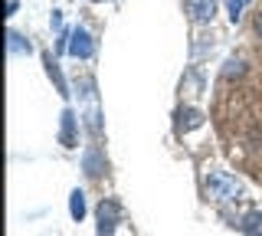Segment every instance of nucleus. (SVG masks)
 I'll list each match as a JSON object with an SVG mask.
<instances>
[{"mask_svg":"<svg viewBox=\"0 0 262 236\" xmlns=\"http://www.w3.org/2000/svg\"><path fill=\"white\" fill-rule=\"evenodd\" d=\"M184 13L196 27H207L216 17V0H184Z\"/></svg>","mask_w":262,"mask_h":236,"instance_id":"39448f33","label":"nucleus"},{"mask_svg":"<svg viewBox=\"0 0 262 236\" xmlns=\"http://www.w3.org/2000/svg\"><path fill=\"white\" fill-rule=\"evenodd\" d=\"M16 13V0H7V17H13Z\"/></svg>","mask_w":262,"mask_h":236,"instance_id":"dca6fc26","label":"nucleus"},{"mask_svg":"<svg viewBox=\"0 0 262 236\" xmlns=\"http://www.w3.org/2000/svg\"><path fill=\"white\" fill-rule=\"evenodd\" d=\"M252 30H256V36L262 39V10L256 13V17H252Z\"/></svg>","mask_w":262,"mask_h":236,"instance_id":"4468645a","label":"nucleus"},{"mask_svg":"<svg viewBox=\"0 0 262 236\" xmlns=\"http://www.w3.org/2000/svg\"><path fill=\"white\" fill-rule=\"evenodd\" d=\"M43 66H46V76L56 82V92L62 95V99H69V82H66V76H62V69H59V62L53 59L49 53H43Z\"/></svg>","mask_w":262,"mask_h":236,"instance_id":"0eeeda50","label":"nucleus"},{"mask_svg":"<svg viewBox=\"0 0 262 236\" xmlns=\"http://www.w3.org/2000/svg\"><path fill=\"white\" fill-rule=\"evenodd\" d=\"M59 144L62 148H79V118H76V109H69V105L59 115Z\"/></svg>","mask_w":262,"mask_h":236,"instance_id":"20e7f679","label":"nucleus"},{"mask_svg":"<svg viewBox=\"0 0 262 236\" xmlns=\"http://www.w3.org/2000/svg\"><path fill=\"white\" fill-rule=\"evenodd\" d=\"M69 56L72 59H92L95 56V39L85 27H72V36H69Z\"/></svg>","mask_w":262,"mask_h":236,"instance_id":"7ed1b4c3","label":"nucleus"},{"mask_svg":"<svg viewBox=\"0 0 262 236\" xmlns=\"http://www.w3.org/2000/svg\"><path fill=\"white\" fill-rule=\"evenodd\" d=\"M115 226H118V203L102 200L95 207V236H115Z\"/></svg>","mask_w":262,"mask_h":236,"instance_id":"f03ea898","label":"nucleus"},{"mask_svg":"<svg viewBox=\"0 0 262 236\" xmlns=\"http://www.w3.org/2000/svg\"><path fill=\"white\" fill-rule=\"evenodd\" d=\"M203 187H207V197L216 200V203H233V200L243 197V184L233 174H226V170H210Z\"/></svg>","mask_w":262,"mask_h":236,"instance_id":"f257e3e1","label":"nucleus"},{"mask_svg":"<svg viewBox=\"0 0 262 236\" xmlns=\"http://www.w3.org/2000/svg\"><path fill=\"white\" fill-rule=\"evenodd\" d=\"M49 23H53V30H62V13L53 10V17H49Z\"/></svg>","mask_w":262,"mask_h":236,"instance_id":"2eb2a0df","label":"nucleus"},{"mask_svg":"<svg viewBox=\"0 0 262 236\" xmlns=\"http://www.w3.org/2000/svg\"><path fill=\"white\" fill-rule=\"evenodd\" d=\"M82 167H85V174L92 177V181H95V177H102V174H105V158H102V151H98L95 144H92V148L85 151V158H82Z\"/></svg>","mask_w":262,"mask_h":236,"instance_id":"6e6552de","label":"nucleus"},{"mask_svg":"<svg viewBox=\"0 0 262 236\" xmlns=\"http://www.w3.org/2000/svg\"><path fill=\"white\" fill-rule=\"evenodd\" d=\"M243 72H246V59H243V56H229L226 66H223V79H233V76L239 79Z\"/></svg>","mask_w":262,"mask_h":236,"instance_id":"f8f14e48","label":"nucleus"},{"mask_svg":"<svg viewBox=\"0 0 262 236\" xmlns=\"http://www.w3.org/2000/svg\"><path fill=\"white\" fill-rule=\"evenodd\" d=\"M7 46H10V56H30V53H33L30 39L23 36V33H16V30H10V33H7Z\"/></svg>","mask_w":262,"mask_h":236,"instance_id":"9d476101","label":"nucleus"},{"mask_svg":"<svg viewBox=\"0 0 262 236\" xmlns=\"http://www.w3.org/2000/svg\"><path fill=\"white\" fill-rule=\"evenodd\" d=\"M92 4H102V0H92Z\"/></svg>","mask_w":262,"mask_h":236,"instance_id":"f3484780","label":"nucleus"},{"mask_svg":"<svg viewBox=\"0 0 262 236\" xmlns=\"http://www.w3.org/2000/svg\"><path fill=\"white\" fill-rule=\"evenodd\" d=\"M203 121H207V115H203L200 109H180L177 112V132L187 135V132H193V128H203Z\"/></svg>","mask_w":262,"mask_h":236,"instance_id":"423d86ee","label":"nucleus"},{"mask_svg":"<svg viewBox=\"0 0 262 236\" xmlns=\"http://www.w3.org/2000/svg\"><path fill=\"white\" fill-rule=\"evenodd\" d=\"M246 10V0H226V13H229V23H239Z\"/></svg>","mask_w":262,"mask_h":236,"instance_id":"ddd939ff","label":"nucleus"},{"mask_svg":"<svg viewBox=\"0 0 262 236\" xmlns=\"http://www.w3.org/2000/svg\"><path fill=\"white\" fill-rule=\"evenodd\" d=\"M85 213H89V203H85V190H72L69 194V217L76 220V223H82V220H85Z\"/></svg>","mask_w":262,"mask_h":236,"instance_id":"1a4fd4ad","label":"nucleus"},{"mask_svg":"<svg viewBox=\"0 0 262 236\" xmlns=\"http://www.w3.org/2000/svg\"><path fill=\"white\" fill-rule=\"evenodd\" d=\"M243 236H262V210H249L239 223Z\"/></svg>","mask_w":262,"mask_h":236,"instance_id":"9b49d317","label":"nucleus"}]
</instances>
